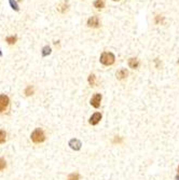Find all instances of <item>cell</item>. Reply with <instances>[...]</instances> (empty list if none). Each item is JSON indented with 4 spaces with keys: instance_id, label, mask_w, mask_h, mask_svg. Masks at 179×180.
<instances>
[{
    "instance_id": "6da1fadb",
    "label": "cell",
    "mask_w": 179,
    "mask_h": 180,
    "mask_svg": "<svg viewBox=\"0 0 179 180\" xmlns=\"http://www.w3.org/2000/svg\"><path fill=\"white\" fill-rule=\"evenodd\" d=\"M99 60L103 65H105V66H111V65L114 63L115 57L111 52H103L102 55H100Z\"/></svg>"
},
{
    "instance_id": "7a4b0ae2",
    "label": "cell",
    "mask_w": 179,
    "mask_h": 180,
    "mask_svg": "<svg viewBox=\"0 0 179 180\" xmlns=\"http://www.w3.org/2000/svg\"><path fill=\"white\" fill-rule=\"evenodd\" d=\"M31 140L35 142V144H40V142H43L46 140V135H44L43 130H40V128H37L32 132L31 134Z\"/></svg>"
},
{
    "instance_id": "3957f363",
    "label": "cell",
    "mask_w": 179,
    "mask_h": 180,
    "mask_svg": "<svg viewBox=\"0 0 179 180\" xmlns=\"http://www.w3.org/2000/svg\"><path fill=\"white\" fill-rule=\"evenodd\" d=\"M9 97L7 95H0V112H4L9 106Z\"/></svg>"
},
{
    "instance_id": "277c9868",
    "label": "cell",
    "mask_w": 179,
    "mask_h": 180,
    "mask_svg": "<svg viewBox=\"0 0 179 180\" xmlns=\"http://www.w3.org/2000/svg\"><path fill=\"white\" fill-rule=\"evenodd\" d=\"M100 102H102V95L98 93L94 94V96L91 98V105L95 108H98L100 106Z\"/></svg>"
},
{
    "instance_id": "5b68a950",
    "label": "cell",
    "mask_w": 179,
    "mask_h": 180,
    "mask_svg": "<svg viewBox=\"0 0 179 180\" xmlns=\"http://www.w3.org/2000/svg\"><path fill=\"white\" fill-rule=\"evenodd\" d=\"M88 26L91 28H98L99 27V20L97 16H92L88 20Z\"/></svg>"
},
{
    "instance_id": "8992f818",
    "label": "cell",
    "mask_w": 179,
    "mask_h": 180,
    "mask_svg": "<svg viewBox=\"0 0 179 180\" xmlns=\"http://www.w3.org/2000/svg\"><path fill=\"white\" fill-rule=\"evenodd\" d=\"M100 119H102V114H100L99 112H95V113L91 116V119H90V124L96 125L100 121Z\"/></svg>"
},
{
    "instance_id": "52a82bcc",
    "label": "cell",
    "mask_w": 179,
    "mask_h": 180,
    "mask_svg": "<svg viewBox=\"0 0 179 180\" xmlns=\"http://www.w3.org/2000/svg\"><path fill=\"white\" fill-rule=\"evenodd\" d=\"M69 146H70V148L74 149V150H80L82 144H81V141L78 139H71L69 141Z\"/></svg>"
},
{
    "instance_id": "ba28073f",
    "label": "cell",
    "mask_w": 179,
    "mask_h": 180,
    "mask_svg": "<svg viewBox=\"0 0 179 180\" xmlns=\"http://www.w3.org/2000/svg\"><path fill=\"white\" fill-rule=\"evenodd\" d=\"M128 66H129V68H132V69H137L138 66H139V62H138L137 58L132 57L128 59Z\"/></svg>"
},
{
    "instance_id": "9c48e42d",
    "label": "cell",
    "mask_w": 179,
    "mask_h": 180,
    "mask_svg": "<svg viewBox=\"0 0 179 180\" xmlns=\"http://www.w3.org/2000/svg\"><path fill=\"white\" fill-rule=\"evenodd\" d=\"M128 70L124 69V68H122V69L118 70V72H117V78L119 79V80H123V79H125L126 77H128Z\"/></svg>"
},
{
    "instance_id": "30bf717a",
    "label": "cell",
    "mask_w": 179,
    "mask_h": 180,
    "mask_svg": "<svg viewBox=\"0 0 179 180\" xmlns=\"http://www.w3.org/2000/svg\"><path fill=\"white\" fill-rule=\"evenodd\" d=\"M94 7L96 9H104L105 8V0H95L94 1Z\"/></svg>"
},
{
    "instance_id": "8fae6325",
    "label": "cell",
    "mask_w": 179,
    "mask_h": 180,
    "mask_svg": "<svg viewBox=\"0 0 179 180\" xmlns=\"http://www.w3.org/2000/svg\"><path fill=\"white\" fill-rule=\"evenodd\" d=\"M89 83H90V85L91 86H95L96 85V77H95V74H90L89 76Z\"/></svg>"
},
{
    "instance_id": "7c38bea8",
    "label": "cell",
    "mask_w": 179,
    "mask_h": 180,
    "mask_svg": "<svg viewBox=\"0 0 179 180\" xmlns=\"http://www.w3.org/2000/svg\"><path fill=\"white\" fill-rule=\"evenodd\" d=\"M7 139V134L4 130H0V144H3L4 141H6Z\"/></svg>"
},
{
    "instance_id": "4fadbf2b",
    "label": "cell",
    "mask_w": 179,
    "mask_h": 180,
    "mask_svg": "<svg viewBox=\"0 0 179 180\" xmlns=\"http://www.w3.org/2000/svg\"><path fill=\"white\" fill-rule=\"evenodd\" d=\"M6 41L8 42V43L10 44V45H13V44H15V42H16V37H14V36H12V37H8Z\"/></svg>"
},
{
    "instance_id": "5bb4252c",
    "label": "cell",
    "mask_w": 179,
    "mask_h": 180,
    "mask_svg": "<svg viewBox=\"0 0 179 180\" xmlns=\"http://www.w3.org/2000/svg\"><path fill=\"white\" fill-rule=\"evenodd\" d=\"M32 93H34V88H31V86H27L25 90L26 96H30V95H32Z\"/></svg>"
},
{
    "instance_id": "9a60e30c",
    "label": "cell",
    "mask_w": 179,
    "mask_h": 180,
    "mask_svg": "<svg viewBox=\"0 0 179 180\" xmlns=\"http://www.w3.org/2000/svg\"><path fill=\"white\" fill-rule=\"evenodd\" d=\"M163 21H164V17H163V16H161V15H157L154 17L155 24H161V23H163Z\"/></svg>"
},
{
    "instance_id": "2e32d148",
    "label": "cell",
    "mask_w": 179,
    "mask_h": 180,
    "mask_svg": "<svg viewBox=\"0 0 179 180\" xmlns=\"http://www.w3.org/2000/svg\"><path fill=\"white\" fill-rule=\"evenodd\" d=\"M68 180H79V175L78 174H71L68 176Z\"/></svg>"
},
{
    "instance_id": "e0dca14e",
    "label": "cell",
    "mask_w": 179,
    "mask_h": 180,
    "mask_svg": "<svg viewBox=\"0 0 179 180\" xmlns=\"http://www.w3.org/2000/svg\"><path fill=\"white\" fill-rule=\"evenodd\" d=\"M67 3L64 2V3L62 4V6H60V8H58V10L60 11V12H65V11H67Z\"/></svg>"
},
{
    "instance_id": "ac0fdd59",
    "label": "cell",
    "mask_w": 179,
    "mask_h": 180,
    "mask_svg": "<svg viewBox=\"0 0 179 180\" xmlns=\"http://www.w3.org/2000/svg\"><path fill=\"white\" fill-rule=\"evenodd\" d=\"M6 161L3 160V159H1L0 158V170H2V169H4L6 168Z\"/></svg>"
},
{
    "instance_id": "d6986e66",
    "label": "cell",
    "mask_w": 179,
    "mask_h": 180,
    "mask_svg": "<svg viewBox=\"0 0 179 180\" xmlns=\"http://www.w3.org/2000/svg\"><path fill=\"white\" fill-rule=\"evenodd\" d=\"M51 53V49L49 48V46H46V48H43V52H42V54H43L44 56L50 54Z\"/></svg>"
},
{
    "instance_id": "ffe728a7",
    "label": "cell",
    "mask_w": 179,
    "mask_h": 180,
    "mask_svg": "<svg viewBox=\"0 0 179 180\" xmlns=\"http://www.w3.org/2000/svg\"><path fill=\"white\" fill-rule=\"evenodd\" d=\"M176 179L179 180V175H177V176H176Z\"/></svg>"
},
{
    "instance_id": "44dd1931",
    "label": "cell",
    "mask_w": 179,
    "mask_h": 180,
    "mask_svg": "<svg viewBox=\"0 0 179 180\" xmlns=\"http://www.w3.org/2000/svg\"><path fill=\"white\" fill-rule=\"evenodd\" d=\"M114 1H119V0H114Z\"/></svg>"
},
{
    "instance_id": "7402d4cb",
    "label": "cell",
    "mask_w": 179,
    "mask_h": 180,
    "mask_svg": "<svg viewBox=\"0 0 179 180\" xmlns=\"http://www.w3.org/2000/svg\"><path fill=\"white\" fill-rule=\"evenodd\" d=\"M178 172H179V167H178Z\"/></svg>"
}]
</instances>
